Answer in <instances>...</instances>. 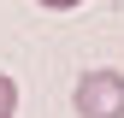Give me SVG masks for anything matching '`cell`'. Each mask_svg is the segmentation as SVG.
Segmentation results:
<instances>
[{"label": "cell", "instance_id": "6da1fadb", "mask_svg": "<svg viewBox=\"0 0 124 118\" xmlns=\"http://www.w3.org/2000/svg\"><path fill=\"white\" fill-rule=\"evenodd\" d=\"M71 106L77 118H124V71H83Z\"/></svg>", "mask_w": 124, "mask_h": 118}, {"label": "cell", "instance_id": "7a4b0ae2", "mask_svg": "<svg viewBox=\"0 0 124 118\" xmlns=\"http://www.w3.org/2000/svg\"><path fill=\"white\" fill-rule=\"evenodd\" d=\"M12 112H18V83L0 71V118H12Z\"/></svg>", "mask_w": 124, "mask_h": 118}, {"label": "cell", "instance_id": "3957f363", "mask_svg": "<svg viewBox=\"0 0 124 118\" xmlns=\"http://www.w3.org/2000/svg\"><path fill=\"white\" fill-rule=\"evenodd\" d=\"M41 6H53V12H65V6H77V0H41Z\"/></svg>", "mask_w": 124, "mask_h": 118}]
</instances>
